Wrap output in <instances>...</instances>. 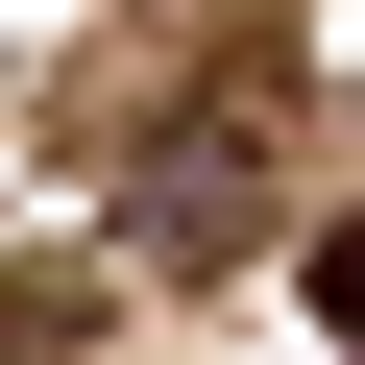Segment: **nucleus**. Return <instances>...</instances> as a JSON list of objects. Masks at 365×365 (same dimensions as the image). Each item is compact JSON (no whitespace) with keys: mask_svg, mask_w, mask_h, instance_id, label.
Returning <instances> with one entry per match:
<instances>
[{"mask_svg":"<svg viewBox=\"0 0 365 365\" xmlns=\"http://www.w3.org/2000/svg\"><path fill=\"white\" fill-rule=\"evenodd\" d=\"M317 317H341V341H365V220H341V244H317Z\"/></svg>","mask_w":365,"mask_h":365,"instance_id":"f257e3e1","label":"nucleus"}]
</instances>
